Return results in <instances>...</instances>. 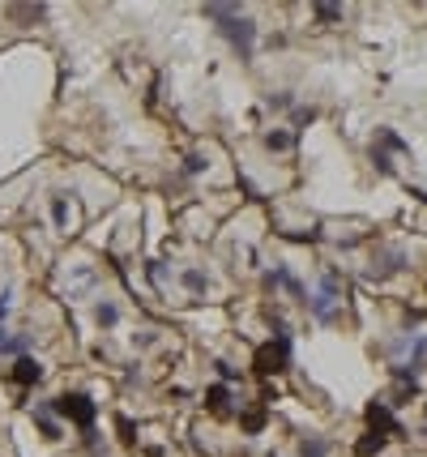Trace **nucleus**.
<instances>
[{
    "mask_svg": "<svg viewBox=\"0 0 427 457\" xmlns=\"http://www.w3.org/2000/svg\"><path fill=\"white\" fill-rule=\"evenodd\" d=\"M51 406V415H64V419H73L86 436H90V428H94V415H98V406L86 398V394H60V398H51L47 402Z\"/></svg>",
    "mask_w": 427,
    "mask_h": 457,
    "instance_id": "obj_2",
    "label": "nucleus"
},
{
    "mask_svg": "<svg viewBox=\"0 0 427 457\" xmlns=\"http://www.w3.org/2000/svg\"><path fill=\"white\" fill-rule=\"evenodd\" d=\"M13 381H17V385H38V381H43V364L30 359V355H21V359L13 364Z\"/></svg>",
    "mask_w": 427,
    "mask_h": 457,
    "instance_id": "obj_6",
    "label": "nucleus"
},
{
    "mask_svg": "<svg viewBox=\"0 0 427 457\" xmlns=\"http://www.w3.org/2000/svg\"><path fill=\"white\" fill-rule=\"evenodd\" d=\"M376 145H381V154H385V150H398V154H406V150H411V145H406V141H402L393 128H376V141H372V150H376Z\"/></svg>",
    "mask_w": 427,
    "mask_h": 457,
    "instance_id": "obj_9",
    "label": "nucleus"
},
{
    "mask_svg": "<svg viewBox=\"0 0 427 457\" xmlns=\"http://www.w3.org/2000/svg\"><path fill=\"white\" fill-rule=\"evenodd\" d=\"M51 227H56L60 235H68V231H73V210H68V201H64V197H51Z\"/></svg>",
    "mask_w": 427,
    "mask_h": 457,
    "instance_id": "obj_7",
    "label": "nucleus"
},
{
    "mask_svg": "<svg viewBox=\"0 0 427 457\" xmlns=\"http://www.w3.org/2000/svg\"><path fill=\"white\" fill-rule=\"evenodd\" d=\"M317 120V107H295V124L304 128V124H312Z\"/></svg>",
    "mask_w": 427,
    "mask_h": 457,
    "instance_id": "obj_18",
    "label": "nucleus"
},
{
    "mask_svg": "<svg viewBox=\"0 0 427 457\" xmlns=\"http://www.w3.org/2000/svg\"><path fill=\"white\" fill-rule=\"evenodd\" d=\"M269 457H278V453H269Z\"/></svg>",
    "mask_w": 427,
    "mask_h": 457,
    "instance_id": "obj_24",
    "label": "nucleus"
},
{
    "mask_svg": "<svg viewBox=\"0 0 427 457\" xmlns=\"http://www.w3.org/2000/svg\"><path fill=\"white\" fill-rule=\"evenodd\" d=\"M26 346H30V334H9L4 325H0V355H26Z\"/></svg>",
    "mask_w": 427,
    "mask_h": 457,
    "instance_id": "obj_8",
    "label": "nucleus"
},
{
    "mask_svg": "<svg viewBox=\"0 0 427 457\" xmlns=\"http://www.w3.org/2000/svg\"><path fill=\"white\" fill-rule=\"evenodd\" d=\"M299 457H329V445L321 436H304L299 441Z\"/></svg>",
    "mask_w": 427,
    "mask_h": 457,
    "instance_id": "obj_14",
    "label": "nucleus"
},
{
    "mask_svg": "<svg viewBox=\"0 0 427 457\" xmlns=\"http://www.w3.org/2000/svg\"><path fill=\"white\" fill-rule=\"evenodd\" d=\"M287 364H291V334L278 325V342H269V346L257 351V368L261 372H282Z\"/></svg>",
    "mask_w": 427,
    "mask_h": 457,
    "instance_id": "obj_3",
    "label": "nucleus"
},
{
    "mask_svg": "<svg viewBox=\"0 0 427 457\" xmlns=\"http://www.w3.org/2000/svg\"><path fill=\"white\" fill-rule=\"evenodd\" d=\"M317 17H321V21H338L342 9H338V4H317Z\"/></svg>",
    "mask_w": 427,
    "mask_h": 457,
    "instance_id": "obj_16",
    "label": "nucleus"
},
{
    "mask_svg": "<svg viewBox=\"0 0 427 457\" xmlns=\"http://www.w3.org/2000/svg\"><path fill=\"white\" fill-rule=\"evenodd\" d=\"M184 171H188V175H201V171H205V158H201V154H188Z\"/></svg>",
    "mask_w": 427,
    "mask_h": 457,
    "instance_id": "obj_19",
    "label": "nucleus"
},
{
    "mask_svg": "<svg viewBox=\"0 0 427 457\" xmlns=\"http://www.w3.org/2000/svg\"><path fill=\"white\" fill-rule=\"evenodd\" d=\"M9 308H13V304H9V291H0V325L9 321Z\"/></svg>",
    "mask_w": 427,
    "mask_h": 457,
    "instance_id": "obj_22",
    "label": "nucleus"
},
{
    "mask_svg": "<svg viewBox=\"0 0 427 457\" xmlns=\"http://www.w3.org/2000/svg\"><path fill=\"white\" fill-rule=\"evenodd\" d=\"M368 432H376V436L389 441V436H402V423L393 419V411H389L385 402H372V406H368Z\"/></svg>",
    "mask_w": 427,
    "mask_h": 457,
    "instance_id": "obj_4",
    "label": "nucleus"
},
{
    "mask_svg": "<svg viewBox=\"0 0 427 457\" xmlns=\"http://www.w3.org/2000/svg\"><path fill=\"white\" fill-rule=\"evenodd\" d=\"M94 321H98V329H111V325L120 321V308H115L111 299H98V304H94Z\"/></svg>",
    "mask_w": 427,
    "mask_h": 457,
    "instance_id": "obj_10",
    "label": "nucleus"
},
{
    "mask_svg": "<svg viewBox=\"0 0 427 457\" xmlns=\"http://www.w3.org/2000/svg\"><path fill=\"white\" fill-rule=\"evenodd\" d=\"M244 428H248V432H261V428H265V415H248Z\"/></svg>",
    "mask_w": 427,
    "mask_h": 457,
    "instance_id": "obj_21",
    "label": "nucleus"
},
{
    "mask_svg": "<svg viewBox=\"0 0 427 457\" xmlns=\"http://www.w3.org/2000/svg\"><path fill=\"white\" fill-rule=\"evenodd\" d=\"M205 17L218 21V30L231 38V47L240 51V60H252V43H257V26L235 9V4H205Z\"/></svg>",
    "mask_w": 427,
    "mask_h": 457,
    "instance_id": "obj_1",
    "label": "nucleus"
},
{
    "mask_svg": "<svg viewBox=\"0 0 427 457\" xmlns=\"http://www.w3.org/2000/svg\"><path fill=\"white\" fill-rule=\"evenodd\" d=\"M291 145H295V133H287V128L265 133V150H291Z\"/></svg>",
    "mask_w": 427,
    "mask_h": 457,
    "instance_id": "obj_13",
    "label": "nucleus"
},
{
    "mask_svg": "<svg viewBox=\"0 0 427 457\" xmlns=\"http://www.w3.org/2000/svg\"><path fill=\"white\" fill-rule=\"evenodd\" d=\"M265 103H269V107H278V111H287V107H295V98H291L287 90H282V94H269Z\"/></svg>",
    "mask_w": 427,
    "mask_h": 457,
    "instance_id": "obj_17",
    "label": "nucleus"
},
{
    "mask_svg": "<svg viewBox=\"0 0 427 457\" xmlns=\"http://www.w3.org/2000/svg\"><path fill=\"white\" fill-rule=\"evenodd\" d=\"M385 445H389L385 436H376V432H364V441L355 445V453H359V457H376V453H385Z\"/></svg>",
    "mask_w": 427,
    "mask_h": 457,
    "instance_id": "obj_12",
    "label": "nucleus"
},
{
    "mask_svg": "<svg viewBox=\"0 0 427 457\" xmlns=\"http://www.w3.org/2000/svg\"><path fill=\"white\" fill-rule=\"evenodd\" d=\"M205 406L218 411V415H227V411H231V389H227V385H214V389L205 394Z\"/></svg>",
    "mask_w": 427,
    "mask_h": 457,
    "instance_id": "obj_11",
    "label": "nucleus"
},
{
    "mask_svg": "<svg viewBox=\"0 0 427 457\" xmlns=\"http://www.w3.org/2000/svg\"><path fill=\"white\" fill-rule=\"evenodd\" d=\"M133 342H137V346H150V342H154V329H141V334H137Z\"/></svg>",
    "mask_w": 427,
    "mask_h": 457,
    "instance_id": "obj_23",
    "label": "nucleus"
},
{
    "mask_svg": "<svg viewBox=\"0 0 427 457\" xmlns=\"http://www.w3.org/2000/svg\"><path fill=\"white\" fill-rule=\"evenodd\" d=\"M304 304H308V312H312V317H317L321 325H334V321H338V299H334V295L317 291V295H308Z\"/></svg>",
    "mask_w": 427,
    "mask_h": 457,
    "instance_id": "obj_5",
    "label": "nucleus"
},
{
    "mask_svg": "<svg viewBox=\"0 0 427 457\" xmlns=\"http://www.w3.org/2000/svg\"><path fill=\"white\" fill-rule=\"evenodd\" d=\"M184 287H188L192 295H205V287H210V278H205L201 269H184Z\"/></svg>",
    "mask_w": 427,
    "mask_h": 457,
    "instance_id": "obj_15",
    "label": "nucleus"
},
{
    "mask_svg": "<svg viewBox=\"0 0 427 457\" xmlns=\"http://www.w3.org/2000/svg\"><path fill=\"white\" fill-rule=\"evenodd\" d=\"M150 278H154V287H167V269H163V265H158V261H154V265H150Z\"/></svg>",
    "mask_w": 427,
    "mask_h": 457,
    "instance_id": "obj_20",
    "label": "nucleus"
}]
</instances>
